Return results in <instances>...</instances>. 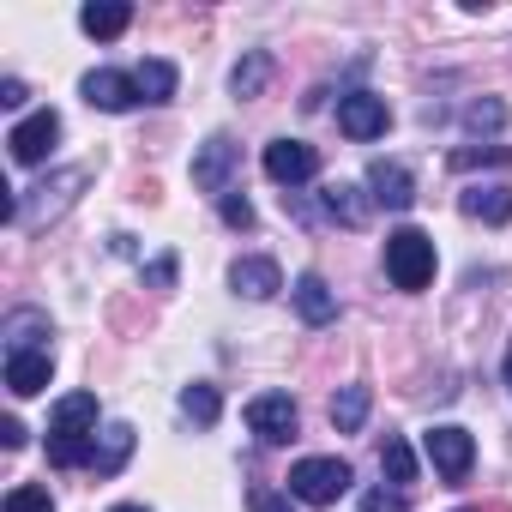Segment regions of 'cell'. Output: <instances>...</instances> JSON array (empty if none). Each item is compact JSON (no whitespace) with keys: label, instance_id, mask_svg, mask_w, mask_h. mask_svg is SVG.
<instances>
[{"label":"cell","instance_id":"cell-25","mask_svg":"<svg viewBox=\"0 0 512 512\" xmlns=\"http://www.w3.org/2000/svg\"><path fill=\"white\" fill-rule=\"evenodd\" d=\"M380 470H386L392 488L416 482V452H410V440H386V446H380Z\"/></svg>","mask_w":512,"mask_h":512},{"label":"cell","instance_id":"cell-34","mask_svg":"<svg viewBox=\"0 0 512 512\" xmlns=\"http://www.w3.org/2000/svg\"><path fill=\"white\" fill-rule=\"evenodd\" d=\"M0 446L19 452V446H25V428H19V422H0Z\"/></svg>","mask_w":512,"mask_h":512},{"label":"cell","instance_id":"cell-31","mask_svg":"<svg viewBox=\"0 0 512 512\" xmlns=\"http://www.w3.org/2000/svg\"><path fill=\"white\" fill-rule=\"evenodd\" d=\"M253 512H296V506H290V494H266L260 488V494H253Z\"/></svg>","mask_w":512,"mask_h":512},{"label":"cell","instance_id":"cell-29","mask_svg":"<svg viewBox=\"0 0 512 512\" xmlns=\"http://www.w3.org/2000/svg\"><path fill=\"white\" fill-rule=\"evenodd\" d=\"M362 512H410V506H404L398 488H368V494H362Z\"/></svg>","mask_w":512,"mask_h":512},{"label":"cell","instance_id":"cell-5","mask_svg":"<svg viewBox=\"0 0 512 512\" xmlns=\"http://www.w3.org/2000/svg\"><path fill=\"white\" fill-rule=\"evenodd\" d=\"M422 452H428L434 476H446V482H464L470 464H476V440H470V428H458V422L428 428V434H422Z\"/></svg>","mask_w":512,"mask_h":512},{"label":"cell","instance_id":"cell-10","mask_svg":"<svg viewBox=\"0 0 512 512\" xmlns=\"http://www.w3.org/2000/svg\"><path fill=\"white\" fill-rule=\"evenodd\" d=\"M260 163H266V175H272L278 187H302V181L320 175V151H314L308 139H272Z\"/></svg>","mask_w":512,"mask_h":512},{"label":"cell","instance_id":"cell-4","mask_svg":"<svg viewBox=\"0 0 512 512\" xmlns=\"http://www.w3.org/2000/svg\"><path fill=\"white\" fill-rule=\"evenodd\" d=\"M85 187V169H61L55 181H43V187H31V193H19V205H13V229H37L43 217H61L67 205H73V193Z\"/></svg>","mask_w":512,"mask_h":512},{"label":"cell","instance_id":"cell-1","mask_svg":"<svg viewBox=\"0 0 512 512\" xmlns=\"http://www.w3.org/2000/svg\"><path fill=\"white\" fill-rule=\"evenodd\" d=\"M97 452V398L91 392H67L49 416V464L55 470H79Z\"/></svg>","mask_w":512,"mask_h":512},{"label":"cell","instance_id":"cell-15","mask_svg":"<svg viewBox=\"0 0 512 512\" xmlns=\"http://www.w3.org/2000/svg\"><path fill=\"white\" fill-rule=\"evenodd\" d=\"M458 211L476 217V223H494V229H500V223H512V187H506V181H488V187L476 181V187L458 193Z\"/></svg>","mask_w":512,"mask_h":512},{"label":"cell","instance_id":"cell-16","mask_svg":"<svg viewBox=\"0 0 512 512\" xmlns=\"http://www.w3.org/2000/svg\"><path fill=\"white\" fill-rule=\"evenodd\" d=\"M290 296H296V314H302L308 326H332V320H338V290H332L320 272H302Z\"/></svg>","mask_w":512,"mask_h":512},{"label":"cell","instance_id":"cell-23","mask_svg":"<svg viewBox=\"0 0 512 512\" xmlns=\"http://www.w3.org/2000/svg\"><path fill=\"white\" fill-rule=\"evenodd\" d=\"M266 79H272V55H266V49H253L247 61H235L229 91H235V97H260V91H266Z\"/></svg>","mask_w":512,"mask_h":512},{"label":"cell","instance_id":"cell-35","mask_svg":"<svg viewBox=\"0 0 512 512\" xmlns=\"http://www.w3.org/2000/svg\"><path fill=\"white\" fill-rule=\"evenodd\" d=\"M109 512H151V506H133V500H121V506H109Z\"/></svg>","mask_w":512,"mask_h":512},{"label":"cell","instance_id":"cell-18","mask_svg":"<svg viewBox=\"0 0 512 512\" xmlns=\"http://www.w3.org/2000/svg\"><path fill=\"white\" fill-rule=\"evenodd\" d=\"M320 205H326V217H332V223H344V229H362L374 199H362V187H350V181H332V187L320 193Z\"/></svg>","mask_w":512,"mask_h":512},{"label":"cell","instance_id":"cell-36","mask_svg":"<svg viewBox=\"0 0 512 512\" xmlns=\"http://www.w3.org/2000/svg\"><path fill=\"white\" fill-rule=\"evenodd\" d=\"M506 380H512V350H506Z\"/></svg>","mask_w":512,"mask_h":512},{"label":"cell","instance_id":"cell-2","mask_svg":"<svg viewBox=\"0 0 512 512\" xmlns=\"http://www.w3.org/2000/svg\"><path fill=\"white\" fill-rule=\"evenodd\" d=\"M434 235H422V229H392L386 235V278L398 284V290H428L434 284Z\"/></svg>","mask_w":512,"mask_h":512},{"label":"cell","instance_id":"cell-19","mask_svg":"<svg viewBox=\"0 0 512 512\" xmlns=\"http://www.w3.org/2000/svg\"><path fill=\"white\" fill-rule=\"evenodd\" d=\"M127 458H133V428H127V422H109V428L97 434V452H91V470H97V476H115V470H121Z\"/></svg>","mask_w":512,"mask_h":512},{"label":"cell","instance_id":"cell-7","mask_svg":"<svg viewBox=\"0 0 512 512\" xmlns=\"http://www.w3.org/2000/svg\"><path fill=\"white\" fill-rule=\"evenodd\" d=\"M235 169H241V145H235L229 133H211V139L193 151V187H199V193H217V199H223Z\"/></svg>","mask_w":512,"mask_h":512},{"label":"cell","instance_id":"cell-37","mask_svg":"<svg viewBox=\"0 0 512 512\" xmlns=\"http://www.w3.org/2000/svg\"><path fill=\"white\" fill-rule=\"evenodd\" d=\"M464 512H470V506H464Z\"/></svg>","mask_w":512,"mask_h":512},{"label":"cell","instance_id":"cell-13","mask_svg":"<svg viewBox=\"0 0 512 512\" xmlns=\"http://www.w3.org/2000/svg\"><path fill=\"white\" fill-rule=\"evenodd\" d=\"M229 290L247 296V302H272L284 290V272H278V260H266V253H241L229 266Z\"/></svg>","mask_w":512,"mask_h":512},{"label":"cell","instance_id":"cell-12","mask_svg":"<svg viewBox=\"0 0 512 512\" xmlns=\"http://www.w3.org/2000/svg\"><path fill=\"white\" fill-rule=\"evenodd\" d=\"M368 199L386 205V211H410L416 205V175L398 157H374L368 163Z\"/></svg>","mask_w":512,"mask_h":512},{"label":"cell","instance_id":"cell-6","mask_svg":"<svg viewBox=\"0 0 512 512\" xmlns=\"http://www.w3.org/2000/svg\"><path fill=\"white\" fill-rule=\"evenodd\" d=\"M296 422H302V410H296L290 392H260V398H247V428L260 434L266 446L296 440Z\"/></svg>","mask_w":512,"mask_h":512},{"label":"cell","instance_id":"cell-3","mask_svg":"<svg viewBox=\"0 0 512 512\" xmlns=\"http://www.w3.org/2000/svg\"><path fill=\"white\" fill-rule=\"evenodd\" d=\"M350 482H356V470H350L344 458H302V464L290 470V494H296L302 506H338V500L350 494Z\"/></svg>","mask_w":512,"mask_h":512},{"label":"cell","instance_id":"cell-28","mask_svg":"<svg viewBox=\"0 0 512 512\" xmlns=\"http://www.w3.org/2000/svg\"><path fill=\"white\" fill-rule=\"evenodd\" d=\"M217 211H223V223H229V229H253V205H247L241 193H223V199H217Z\"/></svg>","mask_w":512,"mask_h":512},{"label":"cell","instance_id":"cell-30","mask_svg":"<svg viewBox=\"0 0 512 512\" xmlns=\"http://www.w3.org/2000/svg\"><path fill=\"white\" fill-rule=\"evenodd\" d=\"M452 163H458V169H470V163H506V145H488V151H452Z\"/></svg>","mask_w":512,"mask_h":512},{"label":"cell","instance_id":"cell-21","mask_svg":"<svg viewBox=\"0 0 512 512\" xmlns=\"http://www.w3.org/2000/svg\"><path fill=\"white\" fill-rule=\"evenodd\" d=\"M37 338H49V314H37V308H19V314H7V356L49 350V344H37Z\"/></svg>","mask_w":512,"mask_h":512},{"label":"cell","instance_id":"cell-9","mask_svg":"<svg viewBox=\"0 0 512 512\" xmlns=\"http://www.w3.org/2000/svg\"><path fill=\"white\" fill-rule=\"evenodd\" d=\"M55 139H61V115L55 109H31L13 133H7V151H13V163H43L49 151H55Z\"/></svg>","mask_w":512,"mask_h":512},{"label":"cell","instance_id":"cell-17","mask_svg":"<svg viewBox=\"0 0 512 512\" xmlns=\"http://www.w3.org/2000/svg\"><path fill=\"white\" fill-rule=\"evenodd\" d=\"M79 25H85V37L109 43V37H121L133 25V7H127V0H91V7L79 13Z\"/></svg>","mask_w":512,"mask_h":512},{"label":"cell","instance_id":"cell-27","mask_svg":"<svg viewBox=\"0 0 512 512\" xmlns=\"http://www.w3.org/2000/svg\"><path fill=\"white\" fill-rule=\"evenodd\" d=\"M464 127H470V133H500V127H506V103H500V97L470 103V109H464Z\"/></svg>","mask_w":512,"mask_h":512},{"label":"cell","instance_id":"cell-8","mask_svg":"<svg viewBox=\"0 0 512 512\" xmlns=\"http://www.w3.org/2000/svg\"><path fill=\"white\" fill-rule=\"evenodd\" d=\"M386 127H392L386 97H374V91H350V97H338V133H344V139L368 145V139H380Z\"/></svg>","mask_w":512,"mask_h":512},{"label":"cell","instance_id":"cell-22","mask_svg":"<svg viewBox=\"0 0 512 512\" xmlns=\"http://www.w3.org/2000/svg\"><path fill=\"white\" fill-rule=\"evenodd\" d=\"M368 404H374L368 386H338V398H332V428H338V434H356V428L368 422Z\"/></svg>","mask_w":512,"mask_h":512},{"label":"cell","instance_id":"cell-26","mask_svg":"<svg viewBox=\"0 0 512 512\" xmlns=\"http://www.w3.org/2000/svg\"><path fill=\"white\" fill-rule=\"evenodd\" d=\"M0 512H55V494L37 488V482H19L7 500H0Z\"/></svg>","mask_w":512,"mask_h":512},{"label":"cell","instance_id":"cell-11","mask_svg":"<svg viewBox=\"0 0 512 512\" xmlns=\"http://www.w3.org/2000/svg\"><path fill=\"white\" fill-rule=\"evenodd\" d=\"M79 97H85L91 109H103V115H127V109L139 103V85H133V73H121V67H97V73L79 79Z\"/></svg>","mask_w":512,"mask_h":512},{"label":"cell","instance_id":"cell-24","mask_svg":"<svg viewBox=\"0 0 512 512\" xmlns=\"http://www.w3.org/2000/svg\"><path fill=\"white\" fill-rule=\"evenodd\" d=\"M181 410H187L199 428H211V422H217V410H223V398H217V386L193 380V386H181Z\"/></svg>","mask_w":512,"mask_h":512},{"label":"cell","instance_id":"cell-33","mask_svg":"<svg viewBox=\"0 0 512 512\" xmlns=\"http://www.w3.org/2000/svg\"><path fill=\"white\" fill-rule=\"evenodd\" d=\"M145 278H151V284H157V290H169V284H175V260H169V253H163V260H157V266H151V272H145Z\"/></svg>","mask_w":512,"mask_h":512},{"label":"cell","instance_id":"cell-20","mask_svg":"<svg viewBox=\"0 0 512 512\" xmlns=\"http://www.w3.org/2000/svg\"><path fill=\"white\" fill-rule=\"evenodd\" d=\"M133 85H139V103H169V97H175V85H181V73H175L169 61H157V55H151V61H139V67H133Z\"/></svg>","mask_w":512,"mask_h":512},{"label":"cell","instance_id":"cell-32","mask_svg":"<svg viewBox=\"0 0 512 512\" xmlns=\"http://www.w3.org/2000/svg\"><path fill=\"white\" fill-rule=\"evenodd\" d=\"M0 109H25V79H7V85H0Z\"/></svg>","mask_w":512,"mask_h":512},{"label":"cell","instance_id":"cell-14","mask_svg":"<svg viewBox=\"0 0 512 512\" xmlns=\"http://www.w3.org/2000/svg\"><path fill=\"white\" fill-rule=\"evenodd\" d=\"M49 380H55V350H25V356H7V392H13V398H37Z\"/></svg>","mask_w":512,"mask_h":512}]
</instances>
